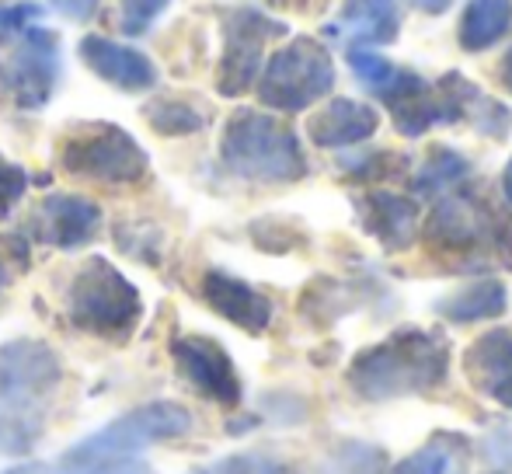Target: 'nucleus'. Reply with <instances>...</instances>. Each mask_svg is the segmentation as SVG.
Masks as SVG:
<instances>
[{"label": "nucleus", "instance_id": "1", "mask_svg": "<svg viewBox=\"0 0 512 474\" xmlns=\"http://www.w3.org/2000/svg\"><path fill=\"white\" fill-rule=\"evenodd\" d=\"M63 384V363L42 339L0 346V454L25 457L42 443Z\"/></svg>", "mask_w": 512, "mask_h": 474}, {"label": "nucleus", "instance_id": "2", "mask_svg": "<svg viewBox=\"0 0 512 474\" xmlns=\"http://www.w3.org/2000/svg\"><path fill=\"white\" fill-rule=\"evenodd\" d=\"M450 339L439 328H398L352 356L345 380L363 401H398L429 394L450 377Z\"/></svg>", "mask_w": 512, "mask_h": 474}, {"label": "nucleus", "instance_id": "3", "mask_svg": "<svg viewBox=\"0 0 512 474\" xmlns=\"http://www.w3.org/2000/svg\"><path fill=\"white\" fill-rule=\"evenodd\" d=\"M429 251L457 272L512 269V220L481 185L450 189L436 199L422 227Z\"/></svg>", "mask_w": 512, "mask_h": 474}, {"label": "nucleus", "instance_id": "4", "mask_svg": "<svg viewBox=\"0 0 512 474\" xmlns=\"http://www.w3.org/2000/svg\"><path fill=\"white\" fill-rule=\"evenodd\" d=\"M220 161L244 182L290 185L307 178L310 164L304 143L279 116L258 109H237L220 136Z\"/></svg>", "mask_w": 512, "mask_h": 474}, {"label": "nucleus", "instance_id": "5", "mask_svg": "<svg viewBox=\"0 0 512 474\" xmlns=\"http://www.w3.org/2000/svg\"><path fill=\"white\" fill-rule=\"evenodd\" d=\"M192 429V412L182 408L178 401H150L133 412L119 415L98 433L84 436L81 443L60 457V474H95L98 468L112 461H126V457L140 454V450L154 447V443L178 440Z\"/></svg>", "mask_w": 512, "mask_h": 474}, {"label": "nucleus", "instance_id": "6", "mask_svg": "<svg viewBox=\"0 0 512 474\" xmlns=\"http://www.w3.org/2000/svg\"><path fill=\"white\" fill-rule=\"evenodd\" d=\"M67 318L102 342H129L143 321V297L108 258L91 255L67 286Z\"/></svg>", "mask_w": 512, "mask_h": 474}, {"label": "nucleus", "instance_id": "7", "mask_svg": "<svg viewBox=\"0 0 512 474\" xmlns=\"http://www.w3.org/2000/svg\"><path fill=\"white\" fill-rule=\"evenodd\" d=\"M63 77L60 35L46 25H28L0 35V98L21 112H39L53 102Z\"/></svg>", "mask_w": 512, "mask_h": 474}, {"label": "nucleus", "instance_id": "8", "mask_svg": "<svg viewBox=\"0 0 512 474\" xmlns=\"http://www.w3.org/2000/svg\"><path fill=\"white\" fill-rule=\"evenodd\" d=\"M60 168L95 185H140L150 171L147 150L115 122H84L60 140Z\"/></svg>", "mask_w": 512, "mask_h": 474}, {"label": "nucleus", "instance_id": "9", "mask_svg": "<svg viewBox=\"0 0 512 474\" xmlns=\"http://www.w3.org/2000/svg\"><path fill=\"white\" fill-rule=\"evenodd\" d=\"M258 102L283 116H297L335 88V63L324 42L297 35L269 56L258 74Z\"/></svg>", "mask_w": 512, "mask_h": 474}, {"label": "nucleus", "instance_id": "10", "mask_svg": "<svg viewBox=\"0 0 512 474\" xmlns=\"http://www.w3.org/2000/svg\"><path fill=\"white\" fill-rule=\"evenodd\" d=\"M286 32L290 28L262 7H230L223 14V56L220 70H216V91L223 98H237L255 88L258 74L265 67V46Z\"/></svg>", "mask_w": 512, "mask_h": 474}, {"label": "nucleus", "instance_id": "11", "mask_svg": "<svg viewBox=\"0 0 512 474\" xmlns=\"http://www.w3.org/2000/svg\"><path fill=\"white\" fill-rule=\"evenodd\" d=\"M171 359H175L185 384L196 394H203L206 401H213L220 408L241 405V373H237L234 359L216 339H209V335H178L171 342Z\"/></svg>", "mask_w": 512, "mask_h": 474}, {"label": "nucleus", "instance_id": "12", "mask_svg": "<svg viewBox=\"0 0 512 474\" xmlns=\"http://www.w3.org/2000/svg\"><path fill=\"white\" fill-rule=\"evenodd\" d=\"M98 231H102V206L88 196H74V192L46 196L28 220V237L60 251L88 248Z\"/></svg>", "mask_w": 512, "mask_h": 474}, {"label": "nucleus", "instance_id": "13", "mask_svg": "<svg viewBox=\"0 0 512 474\" xmlns=\"http://www.w3.org/2000/svg\"><path fill=\"white\" fill-rule=\"evenodd\" d=\"M77 53H81L84 67L95 77H102L108 88L126 91V95H143V91L157 88V67L143 49L88 32L77 42Z\"/></svg>", "mask_w": 512, "mask_h": 474}, {"label": "nucleus", "instance_id": "14", "mask_svg": "<svg viewBox=\"0 0 512 474\" xmlns=\"http://www.w3.org/2000/svg\"><path fill=\"white\" fill-rule=\"evenodd\" d=\"M199 293H203L209 311H216L223 321H230L248 335H262L272 325V314H276L272 300L262 290H255L248 279L234 276L227 269H206Z\"/></svg>", "mask_w": 512, "mask_h": 474}, {"label": "nucleus", "instance_id": "15", "mask_svg": "<svg viewBox=\"0 0 512 474\" xmlns=\"http://www.w3.org/2000/svg\"><path fill=\"white\" fill-rule=\"evenodd\" d=\"M356 206V217L363 224V231L373 237L384 251L398 255L408 251L418 237V203L411 196H398V192L387 189H370L359 192L352 199Z\"/></svg>", "mask_w": 512, "mask_h": 474}, {"label": "nucleus", "instance_id": "16", "mask_svg": "<svg viewBox=\"0 0 512 474\" xmlns=\"http://www.w3.org/2000/svg\"><path fill=\"white\" fill-rule=\"evenodd\" d=\"M464 377L481 398L512 412V332L492 328L464 349Z\"/></svg>", "mask_w": 512, "mask_h": 474}, {"label": "nucleus", "instance_id": "17", "mask_svg": "<svg viewBox=\"0 0 512 474\" xmlns=\"http://www.w3.org/2000/svg\"><path fill=\"white\" fill-rule=\"evenodd\" d=\"M380 129L377 109L356 98H331L321 112H314L307 122V136L324 150H345L366 143Z\"/></svg>", "mask_w": 512, "mask_h": 474}, {"label": "nucleus", "instance_id": "18", "mask_svg": "<svg viewBox=\"0 0 512 474\" xmlns=\"http://www.w3.org/2000/svg\"><path fill=\"white\" fill-rule=\"evenodd\" d=\"M401 32V0H345L331 35H349V46H391Z\"/></svg>", "mask_w": 512, "mask_h": 474}, {"label": "nucleus", "instance_id": "19", "mask_svg": "<svg viewBox=\"0 0 512 474\" xmlns=\"http://www.w3.org/2000/svg\"><path fill=\"white\" fill-rule=\"evenodd\" d=\"M509 311V290L502 279L485 276L474 283L453 290L450 297H443L436 304V314L446 318L450 325H478V321L502 318Z\"/></svg>", "mask_w": 512, "mask_h": 474}, {"label": "nucleus", "instance_id": "20", "mask_svg": "<svg viewBox=\"0 0 512 474\" xmlns=\"http://www.w3.org/2000/svg\"><path fill=\"white\" fill-rule=\"evenodd\" d=\"M471 468V440L464 433H432L418 450H411L391 474H467Z\"/></svg>", "mask_w": 512, "mask_h": 474}, {"label": "nucleus", "instance_id": "21", "mask_svg": "<svg viewBox=\"0 0 512 474\" xmlns=\"http://www.w3.org/2000/svg\"><path fill=\"white\" fill-rule=\"evenodd\" d=\"M467 178H471V157H464L460 150L439 143V147L429 150L422 168L415 171L411 192H415L418 199H439L450 189H457V185H464Z\"/></svg>", "mask_w": 512, "mask_h": 474}, {"label": "nucleus", "instance_id": "22", "mask_svg": "<svg viewBox=\"0 0 512 474\" xmlns=\"http://www.w3.org/2000/svg\"><path fill=\"white\" fill-rule=\"evenodd\" d=\"M512 25V0H471L460 18V46L467 53L492 49Z\"/></svg>", "mask_w": 512, "mask_h": 474}, {"label": "nucleus", "instance_id": "23", "mask_svg": "<svg viewBox=\"0 0 512 474\" xmlns=\"http://www.w3.org/2000/svg\"><path fill=\"white\" fill-rule=\"evenodd\" d=\"M387 454L384 447L366 440H342L321 457L317 474H384Z\"/></svg>", "mask_w": 512, "mask_h": 474}, {"label": "nucleus", "instance_id": "24", "mask_svg": "<svg viewBox=\"0 0 512 474\" xmlns=\"http://www.w3.org/2000/svg\"><path fill=\"white\" fill-rule=\"evenodd\" d=\"M143 116H147V126L157 136H196L206 129L203 109L182 102V98H154V102L143 105Z\"/></svg>", "mask_w": 512, "mask_h": 474}, {"label": "nucleus", "instance_id": "25", "mask_svg": "<svg viewBox=\"0 0 512 474\" xmlns=\"http://www.w3.org/2000/svg\"><path fill=\"white\" fill-rule=\"evenodd\" d=\"M464 122L474 126L481 136H495V140H506L509 129H512V112L502 102H495L492 95L471 84L467 91V102H464Z\"/></svg>", "mask_w": 512, "mask_h": 474}, {"label": "nucleus", "instance_id": "26", "mask_svg": "<svg viewBox=\"0 0 512 474\" xmlns=\"http://www.w3.org/2000/svg\"><path fill=\"white\" fill-rule=\"evenodd\" d=\"M342 171L352 182H377V178H394L408 171V157L391 154V150H370V154L342 157Z\"/></svg>", "mask_w": 512, "mask_h": 474}, {"label": "nucleus", "instance_id": "27", "mask_svg": "<svg viewBox=\"0 0 512 474\" xmlns=\"http://www.w3.org/2000/svg\"><path fill=\"white\" fill-rule=\"evenodd\" d=\"M349 67H352V74H356V81L363 84L370 95H377L394 77V70H398L387 56L373 53V49H366V46H349Z\"/></svg>", "mask_w": 512, "mask_h": 474}, {"label": "nucleus", "instance_id": "28", "mask_svg": "<svg viewBox=\"0 0 512 474\" xmlns=\"http://www.w3.org/2000/svg\"><path fill=\"white\" fill-rule=\"evenodd\" d=\"M203 474H293V468L279 457L262 454V450H244V454H230L216 461Z\"/></svg>", "mask_w": 512, "mask_h": 474}, {"label": "nucleus", "instance_id": "29", "mask_svg": "<svg viewBox=\"0 0 512 474\" xmlns=\"http://www.w3.org/2000/svg\"><path fill=\"white\" fill-rule=\"evenodd\" d=\"M115 241L126 255H133L136 262H147V265H157L161 262V234L157 227L150 224H122L115 231Z\"/></svg>", "mask_w": 512, "mask_h": 474}, {"label": "nucleus", "instance_id": "30", "mask_svg": "<svg viewBox=\"0 0 512 474\" xmlns=\"http://www.w3.org/2000/svg\"><path fill=\"white\" fill-rule=\"evenodd\" d=\"M168 4L171 0H119V32L129 39H140L168 11Z\"/></svg>", "mask_w": 512, "mask_h": 474}, {"label": "nucleus", "instance_id": "31", "mask_svg": "<svg viewBox=\"0 0 512 474\" xmlns=\"http://www.w3.org/2000/svg\"><path fill=\"white\" fill-rule=\"evenodd\" d=\"M28 185H32L28 171L21 168V164H14L11 157L0 154V224L18 210V203L25 199Z\"/></svg>", "mask_w": 512, "mask_h": 474}, {"label": "nucleus", "instance_id": "32", "mask_svg": "<svg viewBox=\"0 0 512 474\" xmlns=\"http://www.w3.org/2000/svg\"><path fill=\"white\" fill-rule=\"evenodd\" d=\"M42 4L32 0H18V4H0V35H14L28 25H39Z\"/></svg>", "mask_w": 512, "mask_h": 474}, {"label": "nucleus", "instance_id": "33", "mask_svg": "<svg viewBox=\"0 0 512 474\" xmlns=\"http://www.w3.org/2000/svg\"><path fill=\"white\" fill-rule=\"evenodd\" d=\"M98 4L102 0H49V7L70 21H91L98 14Z\"/></svg>", "mask_w": 512, "mask_h": 474}, {"label": "nucleus", "instance_id": "34", "mask_svg": "<svg viewBox=\"0 0 512 474\" xmlns=\"http://www.w3.org/2000/svg\"><path fill=\"white\" fill-rule=\"evenodd\" d=\"M488 457L495 464H512V429H495L488 436Z\"/></svg>", "mask_w": 512, "mask_h": 474}, {"label": "nucleus", "instance_id": "35", "mask_svg": "<svg viewBox=\"0 0 512 474\" xmlns=\"http://www.w3.org/2000/svg\"><path fill=\"white\" fill-rule=\"evenodd\" d=\"M95 474H150L147 471V464H140V461H112V464H105V468H98Z\"/></svg>", "mask_w": 512, "mask_h": 474}, {"label": "nucleus", "instance_id": "36", "mask_svg": "<svg viewBox=\"0 0 512 474\" xmlns=\"http://www.w3.org/2000/svg\"><path fill=\"white\" fill-rule=\"evenodd\" d=\"M422 14H446L457 0H411Z\"/></svg>", "mask_w": 512, "mask_h": 474}, {"label": "nucleus", "instance_id": "37", "mask_svg": "<svg viewBox=\"0 0 512 474\" xmlns=\"http://www.w3.org/2000/svg\"><path fill=\"white\" fill-rule=\"evenodd\" d=\"M499 81H502V88L512 95V49L502 56V63H499Z\"/></svg>", "mask_w": 512, "mask_h": 474}, {"label": "nucleus", "instance_id": "38", "mask_svg": "<svg viewBox=\"0 0 512 474\" xmlns=\"http://www.w3.org/2000/svg\"><path fill=\"white\" fill-rule=\"evenodd\" d=\"M502 196H506V203L512 206V157H509L506 171H502Z\"/></svg>", "mask_w": 512, "mask_h": 474}, {"label": "nucleus", "instance_id": "39", "mask_svg": "<svg viewBox=\"0 0 512 474\" xmlns=\"http://www.w3.org/2000/svg\"><path fill=\"white\" fill-rule=\"evenodd\" d=\"M0 474H42L39 464H14V468H4Z\"/></svg>", "mask_w": 512, "mask_h": 474}, {"label": "nucleus", "instance_id": "40", "mask_svg": "<svg viewBox=\"0 0 512 474\" xmlns=\"http://www.w3.org/2000/svg\"><path fill=\"white\" fill-rule=\"evenodd\" d=\"M7 283H11V272H7V258H4V251H0V297H4Z\"/></svg>", "mask_w": 512, "mask_h": 474}, {"label": "nucleus", "instance_id": "41", "mask_svg": "<svg viewBox=\"0 0 512 474\" xmlns=\"http://www.w3.org/2000/svg\"><path fill=\"white\" fill-rule=\"evenodd\" d=\"M492 474H506V471H492Z\"/></svg>", "mask_w": 512, "mask_h": 474}, {"label": "nucleus", "instance_id": "42", "mask_svg": "<svg viewBox=\"0 0 512 474\" xmlns=\"http://www.w3.org/2000/svg\"><path fill=\"white\" fill-rule=\"evenodd\" d=\"M199 474H203V471H199Z\"/></svg>", "mask_w": 512, "mask_h": 474}]
</instances>
